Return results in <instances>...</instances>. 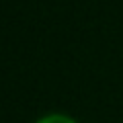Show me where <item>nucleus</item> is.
Returning a JSON list of instances; mask_svg holds the SVG:
<instances>
[{
    "mask_svg": "<svg viewBox=\"0 0 123 123\" xmlns=\"http://www.w3.org/2000/svg\"><path fill=\"white\" fill-rule=\"evenodd\" d=\"M33 123H78V121H76L72 115H68V113H62V111H49V113L37 117Z\"/></svg>",
    "mask_w": 123,
    "mask_h": 123,
    "instance_id": "f257e3e1",
    "label": "nucleus"
}]
</instances>
